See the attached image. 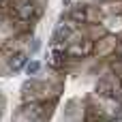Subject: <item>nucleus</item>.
<instances>
[{
    "instance_id": "nucleus-8",
    "label": "nucleus",
    "mask_w": 122,
    "mask_h": 122,
    "mask_svg": "<svg viewBox=\"0 0 122 122\" xmlns=\"http://www.w3.org/2000/svg\"><path fill=\"white\" fill-rule=\"evenodd\" d=\"M39 71H41V62H39V60H32V62L26 64V73H28V75H36Z\"/></svg>"
},
{
    "instance_id": "nucleus-1",
    "label": "nucleus",
    "mask_w": 122,
    "mask_h": 122,
    "mask_svg": "<svg viewBox=\"0 0 122 122\" xmlns=\"http://www.w3.org/2000/svg\"><path fill=\"white\" fill-rule=\"evenodd\" d=\"M97 92H99L101 97H120L122 88H120L118 77H114V75L103 77V79L99 81V86H97Z\"/></svg>"
},
{
    "instance_id": "nucleus-5",
    "label": "nucleus",
    "mask_w": 122,
    "mask_h": 122,
    "mask_svg": "<svg viewBox=\"0 0 122 122\" xmlns=\"http://www.w3.org/2000/svg\"><path fill=\"white\" fill-rule=\"evenodd\" d=\"M84 122H112V120L103 114L101 107H88V109H86V118H84Z\"/></svg>"
},
{
    "instance_id": "nucleus-6",
    "label": "nucleus",
    "mask_w": 122,
    "mask_h": 122,
    "mask_svg": "<svg viewBox=\"0 0 122 122\" xmlns=\"http://www.w3.org/2000/svg\"><path fill=\"white\" fill-rule=\"evenodd\" d=\"M112 49H116V41H114L112 36H105V39L94 47V51H97L99 56H105V54H109Z\"/></svg>"
},
{
    "instance_id": "nucleus-7",
    "label": "nucleus",
    "mask_w": 122,
    "mask_h": 122,
    "mask_svg": "<svg viewBox=\"0 0 122 122\" xmlns=\"http://www.w3.org/2000/svg\"><path fill=\"white\" fill-rule=\"evenodd\" d=\"M26 60H28V58H26L24 54H17V56L11 60V69H13V71H19V69L26 64Z\"/></svg>"
},
{
    "instance_id": "nucleus-4",
    "label": "nucleus",
    "mask_w": 122,
    "mask_h": 122,
    "mask_svg": "<svg viewBox=\"0 0 122 122\" xmlns=\"http://www.w3.org/2000/svg\"><path fill=\"white\" fill-rule=\"evenodd\" d=\"M24 114H26L30 120H36V122L49 118V109H47L45 105H41V103H30V105L26 107V112H24Z\"/></svg>"
},
{
    "instance_id": "nucleus-9",
    "label": "nucleus",
    "mask_w": 122,
    "mask_h": 122,
    "mask_svg": "<svg viewBox=\"0 0 122 122\" xmlns=\"http://www.w3.org/2000/svg\"><path fill=\"white\" fill-rule=\"evenodd\" d=\"M120 54H122V47H120Z\"/></svg>"
},
{
    "instance_id": "nucleus-2",
    "label": "nucleus",
    "mask_w": 122,
    "mask_h": 122,
    "mask_svg": "<svg viewBox=\"0 0 122 122\" xmlns=\"http://www.w3.org/2000/svg\"><path fill=\"white\" fill-rule=\"evenodd\" d=\"M13 6H15V13H17L19 19H32L36 15V4L32 0H19Z\"/></svg>"
},
{
    "instance_id": "nucleus-3",
    "label": "nucleus",
    "mask_w": 122,
    "mask_h": 122,
    "mask_svg": "<svg viewBox=\"0 0 122 122\" xmlns=\"http://www.w3.org/2000/svg\"><path fill=\"white\" fill-rule=\"evenodd\" d=\"M92 51H94V43L88 41V39H84L81 43H75V45H71V47L66 49L69 56H77V58H79V56H81V58H84V56H90Z\"/></svg>"
}]
</instances>
